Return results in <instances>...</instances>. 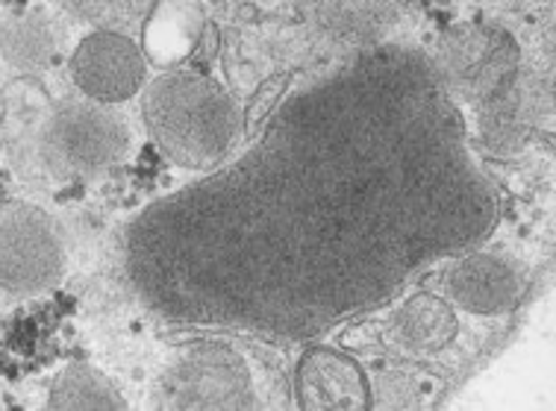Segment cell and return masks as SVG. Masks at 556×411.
I'll list each match as a JSON object with an SVG mask.
<instances>
[{"instance_id":"cell-1","label":"cell","mask_w":556,"mask_h":411,"mask_svg":"<svg viewBox=\"0 0 556 411\" xmlns=\"http://www.w3.org/2000/svg\"><path fill=\"white\" fill-rule=\"evenodd\" d=\"M495 221V182L433 60L383 41L294 86L239 159L148 203L122 261L162 321L304 342Z\"/></svg>"},{"instance_id":"cell-2","label":"cell","mask_w":556,"mask_h":411,"mask_svg":"<svg viewBox=\"0 0 556 411\" xmlns=\"http://www.w3.org/2000/svg\"><path fill=\"white\" fill-rule=\"evenodd\" d=\"M144 130L165 159L186 171L218 168L242 139V106L198 70H165L142 98Z\"/></svg>"},{"instance_id":"cell-3","label":"cell","mask_w":556,"mask_h":411,"mask_svg":"<svg viewBox=\"0 0 556 411\" xmlns=\"http://www.w3.org/2000/svg\"><path fill=\"white\" fill-rule=\"evenodd\" d=\"M151 397L153 409L162 411H251L263 406L242 352L215 342H192L174 350Z\"/></svg>"},{"instance_id":"cell-4","label":"cell","mask_w":556,"mask_h":411,"mask_svg":"<svg viewBox=\"0 0 556 411\" xmlns=\"http://www.w3.org/2000/svg\"><path fill=\"white\" fill-rule=\"evenodd\" d=\"M41 159L60 180H94L118 168L132 147L130 120L89 98H68L45 124Z\"/></svg>"},{"instance_id":"cell-5","label":"cell","mask_w":556,"mask_h":411,"mask_svg":"<svg viewBox=\"0 0 556 411\" xmlns=\"http://www.w3.org/2000/svg\"><path fill=\"white\" fill-rule=\"evenodd\" d=\"M430 60L456 103L483 106L518 77L521 48L504 27L477 21L447 30Z\"/></svg>"},{"instance_id":"cell-6","label":"cell","mask_w":556,"mask_h":411,"mask_svg":"<svg viewBox=\"0 0 556 411\" xmlns=\"http://www.w3.org/2000/svg\"><path fill=\"white\" fill-rule=\"evenodd\" d=\"M65 277L60 223L27 201L0 203V292L39 297Z\"/></svg>"},{"instance_id":"cell-7","label":"cell","mask_w":556,"mask_h":411,"mask_svg":"<svg viewBox=\"0 0 556 411\" xmlns=\"http://www.w3.org/2000/svg\"><path fill=\"white\" fill-rule=\"evenodd\" d=\"M68 74L83 98L115 106L144 89L148 56L127 33L94 30L74 48Z\"/></svg>"},{"instance_id":"cell-8","label":"cell","mask_w":556,"mask_h":411,"mask_svg":"<svg viewBox=\"0 0 556 411\" xmlns=\"http://www.w3.org/2000/svg\"><path fill=\"white\" fill-rule=\"evenodd\" d=\"M530 288L527 268L516 256L497 251L463 253L445 277L451 306L468 314H506L521 306Z\"/></svg>"},{"instance_id":"cell-9","label":"cell","mask_w":556,"mask_h":411,"mask_svg":"<svg viewBox=\"0 0 556 411\" xmlns=\"http://www.w3.org/2000/svg\"><path fill=\"white\" fill-rule=\"evenodd\" d=\"M294 397L304 411H371V380L348 352L313 347L294 368Z\"/></svg>"},{"instance_id":"cell-10","label":"cell","mask_w":556,"mask_h":411,"mask_svg":"<svg viewBox=\"0 0 556 411\" xmlns=\"http://www.w3.org/2000/svg\"><path fill=\"white\" fill-rule=\"evenodd\" d=\"M459 332L454 306L435 294H415L386 321V342L406 356H433L451 347Z\"/></svg>"},{"instance_id":"cell-11","label":"cell","mask_w":556,"mask_h":411,"mask_svg":"<svg viewBox=\"0 0 556 411\" xmlns=\"http://www.w3.org/2000/svg\"><path fill=\"white\" fill-rule=\"evenodd\" d=\"M536 115V86H530V77L525 70H518L516 80L480 106V132L492 151L513 156L533 136Z\"/></svg>"},{"instance_id":"cell-12","label":"cell","mask_w":556,"mask_h":411,"mask_svg":"<svg viewBox=\"0 0 556 411\" xmlns=\"http://www.w3.org/2000/svg\"><path fill=\"white\" fill-rule=\"evenodd\" d=\"M60 48V24L45 12L27 10L0 21V60L12 74L39 77L48 68H53Z\"/></svg>"},{"instance_id":"cell-13","label":"cell","mask_w":556,"mask_h":411,"mask_svg":"<svg viewBox=\"0 0 556 411\" xmlns=\"http://www.w3.org/2000/svg\"><path fill=\"white\" fill-rule=\"evenodd\" d=\"M304 12L321 36L342 44H359V51L383 44L386 33L401 18L397 3H309Z\"/></svg>"},{"instance_id":"cell-14","label":"cell","mask_w":556,"mask_h":411,"mask_svg":"<svg viewBox=\"0 0 556 411\" xmlns=\"http://www.w3.org/2000/svg\"><path fill=\"white\" fill-rule=\"evenodd\" d=\"M51 411H124L127 400L115 388V382L89 361L65 364L48 394Z\"/></svg>"},{"instance_id":"cell-15","label":"cell","mask_w":556,"mask_h":411,"mask_svg":"<svg viewBox=\"0 0 556 411\" xmlns=\"http://www.w3.org/2000/svg\"><path fill=\"white\" fill-rule=\"evenodd\" d=\"M430 376L415 368H389L371 380V409H418L430 400Z\"/></svg>"}]
</instances>
